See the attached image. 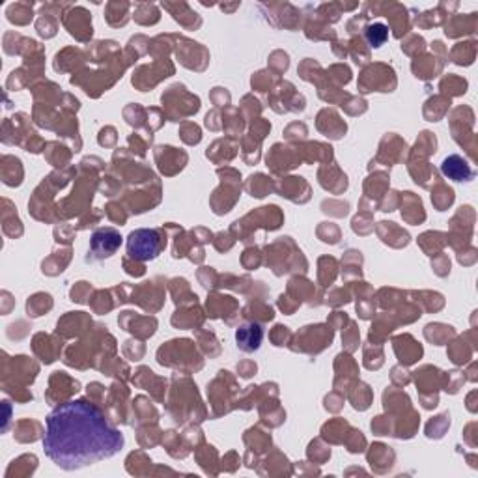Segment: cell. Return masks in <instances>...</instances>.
Wrapping results in <instances>:
<instances>
[{
	"label": "cell",
	"instance_id": "obj_4",
	"mask_svg": "<svg viewBox=\"0 0 478 478\" xmlns=\"http://www.w3.org/2000/svg\"><path fill=\"white\" fill-rule=\"evenodd\" d=\"M262 327L256 325V323H249L238 331V344L239 348L245 349V351H255L258 349L262 342Z\"/></svg>",
	"mask_w": 478,
	"mask_h": 478
},
{
	"label": "cell",
	"instance_id": "obj_2",
	"mask_svg": "<svg viewBox=\"0 0 478 478\" xmlns=\"http://www.w3.org/2000/svg\"><path fill=\"white\" fill-rule=\"evenodd\" d=\"M127 249H129V255L139 260H151L159 255L161 241L156 230H136L129 235Z\"/></svg>",
	"mask_w": 478,
	"mask_h": 478
},
{
	"label": "cell",
	"instance_id": "obj_5",
	"mask_svg": "<svg viewBox=\"0 0 478 478\" xmlns=\"http://www.w3.org/2000/svg\"><path fill=\"white\" fill-rule=\"evenodd\" d=\"M366 36H368V42L372 43V47H380L381 43L387 40V28H385L383 25L370 26L368 32H366Z\"/></svg>",
	"mask_w": 478,
	"mask_h": 478
},
{
	"label": "cell",
	"instance_id": "obj_1",
	"mask_svg": "<svg viewBox=\"0 0 478 478\" xmlns=\"http://www.w3.org/2000/svg\"><path fill=\"white\" fill-rule=\"evenodd\" d=\"M124 447V436L110 426L99 407L88 400H71L47 416L45 454L60 469L75 471L112 457Z\"/></svg>",
	"mask_w": 478,
	"mask_h": 478
},
{
	"label": "cell",
	"instance_id": "obj_3",
	"mask_svg": "<svg viewBox=\"0 0 478 478\" xmlns=\"http://www.w3.org/2000/svg\"><path fill=\"white\" fill-rule=\"evenodd\" d=\"M443 174L454 182H469V180H473L474 172L471 170V167L467 165L465 159H462L460 156H450L447 157L441 165Z\"/></svg>",
	"mask_w": 478,
	"mask_h": 478
}]
</instances>
